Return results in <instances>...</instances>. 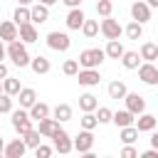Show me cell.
Wrapping results in <instances>:
<instances>
[{"label": "cell", "mask_w": 158, "mask_h": 158, "mask_svg": "<svg viewBox=\"0 0 158 158\" xmlns=\"http://www.w3.org/2000/svg\"><path fill=\"white\" fill-rule=\"evenodd\" d=\"M7 57L12 59V64L15 67H30V52H27V44L22 42V40H12V42H7Z\"/></svg>", "instance_id": "1"}, {"label": "cell", "mask_w": 158, "mask_h": 158, "mask_svg": "<svg viewBox=\"0 0 158 158\" xmlns=\"http://www.w3.org/2000/svg\"><path fill=\"white\" fill-rule=\"evenodd\" d=\"M77 59H79V67H84V69H99L101 62L106 59V49H101V47H91V49L79 52Z\"/></svg>", "instance_id": "2"}, {"label": "cell", "mask_w": 158, "mask_h": 158, "mask_svg": "<svg viewBox=\"0 0 158 158\" xmlns=\"http://www.w3.org/2000/svg\"><path fill=\"white\" fill-rule=\"evenodd\" d=\"M10 123H12V128H15L20 136H22V133H27L30 128H35V126H32V116H30V111H27V109H22V106H20L17 111L12 109V118H10Z\"/></svg>", "instance_id": "3"}, {"label": "cell", "mask_w": 158, "mask_h": 158, "mask_svg": "<svg viewBox=\"0 0 158 158\" xmlns=\"http://www.w3.org/2000/svg\"><path fill=\"white\" fill-rule=\"evenodd\" d=\"M52 146H54V151H57V153L67 156V153H72V151H74V138H72V136L59 126V128H57V133L52 136Z\"/></svg>", "instance_id": "4"}, {"label": "cell", "mask_w": 158, "mask_h": 158, "mask_svg": "<svg viewBox=\"0 0 158 158\" xmlns=\"http://www.w3.org/2000/svg\"><path fill=\"white\" fill-rule=\"evenodd\" d=\"M47 47H49V49H54V52H67V49L72 47V40H69V35H67V32L54 30V32H49V35H47Z\"/></svg>", "instance_id": "5"}, {"label": "cell", "mask_w": 158, "mask_h": 158, "mask_svg": "<svg viewBox=\"0 0 158 158\" xmlns=\"http://www.w3.org/2000/svg\"><path fill=\"white\" fill-rule=\"evenodd\" d=\"M138 79L146 86H156L158 84V64L156 62H141L138 67Z\"/></svg>", "instance_id": "6"}, {"label": "cell", "mask_w": 158, "mask_h": 158, "mask_svg": "<svg viewBox=\"0 0 158 158\" xmlns=\"http://www.w3.org/2000/svg\"><path fill=\"white\" fill-rule=\"evenodd\" d=\"M91 148H94V133H91L89 128H81V131L77 133V138H74V151L86 156Z\"/></svg>", "instance_id": "7"}, {"label": "cell", "mask_w": 158, "mask_h": 158, "mask_svg": "<svg viewBox=\"0 0 158 158\" xmlns=\"http://www.w3.org/2000/svg\"><path fill=\"white\" fill-rule=\"evenodd\" d=\"M101 35H104L106 40H118V37L123 35V27L118 25V20H114V17L109 15V17L101 20Z\"/></svg>", "instance_id": "8"}, {"label": "cell", "mask_w": 158, "mask_h": 158, "mask_svg": "<svg viewBox=\"0 0 158 158\" xmlns=\"http://www.w3.org/2000/svg\"><path fill=\"white\" fill-rule=\"evenodd\" d=\"M131 17H133L136 22L146 25V22L151 20V5H148L146 0H136V2L131 5Z\"/></svg>", "instance_id": "9"}, {"label": "cell", "mask_w": 158, "mask_h": 158, "mask_svg": "<svg viewBox=\"0 0 158 158\" xmlns=\"http://www.w3.org/2000/svg\"><path fill=\"white\" fill-rule=\"evenodd\" d=\"M123 104H126V109L131 111V114H143L146 111V99L141 96V94H136V91H128L126 96H123Z\"/></svg>", "instance_id": "10"}, {"label": "cell", "mask_w": 158, "mask_h": 158, "mask_svg": "<svg viewBox=\"0 0 158 158\" xmlns=\"http://www.w3.org/2000/svg\"><path fill=\"white\" fill-rule=\"evenodd\" d=\"M0 40H2V42L20 40V27H17L15 20H2V22H0Z\"/></svg>", "instance_id": "11"}, {"label": "cell", "mask_w": 158, "mask_h": 158, "mask_svg": "<svg viewBox=\"0 0 158 158\" xmlns=\"http://www.w3.org/2000/svg\"><path fill=\"white\" fill-rule=\"evenodd\" d=\"M84 20H86V15H84V10L81 7H69V12H67V30H81V25H84Z\"/></svg>", "instance_id": "12"}, {"label": "cell", "mask_w": 158, "mask_h": 158, "mask_svg": "<svg viewBox=\"0 0 158 158\" xmlns=\"http://www.w3.org/2000/svg\"><path fill=\"white\" fill-rule=\"evenodd\" d=\"M77 79H79V86H96L101 81V74H99V69H84L81 67Z\"/></svg>", "instance_id": "13"}, {"label": "cell", "mask_w": 158, "mask_h": 158, "mask_svg": "<svg viewBox=\"0 0 158 158\" xmlns=\"http://www.w3.org/2000/svg\"><path fill=\"white\" fill-rule=\"evenodd\" d=\"M25 151H27V143L22 141V138H15V141H10V143H5V158H22L25 156Z\"/></svg>", "instance_id": "14"}, {"label": "cell", "mask_w": 158, "mask_h": 158, "mask_svg": "<svg viewBox=\"0 0 158 158\" xmlns=\"http://www.w3.org/2000/svg\"><path fill=\"white\" fill-rule=\"evenodd\" d=\"M30 12H32V22H35V25H44V22L49 20V5H44V2L30 5Z\"/></svg>", "instance_id": "15"}, {"label": "cell", "mask_w": 158, "mask_h": 158, "mask_svg": "<svg viewBox=\"0 0 158 158\" xmlns=\"http://www.w3.org/2000/svg\"><path fill=\"white\" fill-rule=\"evenodd\" d=\"M57 128H59V121H57L54 116H47V118L37 121V131H40L44 138H52V136L57 133Z\"/></svg>", "instance_id": "16"}, {"label": "cell", "mask_w": 158, "mask_h": 158, "mask_svg": "<svg viewBox=\"0 0 158 158\" xmlns=\"http://www.w3.org/2000/svg\"><path fill=\"white\" fill-rule=\"evenodd\" d=\"M156 123H158V118L153 116V114H138V118H136V128L141 131V133H151L153 128H156Z\"/></svg>", "instance_id": "17"}, {"label": "cell", "mask_w": 158, "mask_h": 158, "mask_svg": "<svg viewBox=\"0 0 158 158\" xmlns=\"http://www.w3.org/2000/svg\"><path fill=\"white\" fill-rule=\"evenodd\" d=\"M111 123H116L118 128H123V126H131V123H136V114H131L128 109L114 111V118H111Z\"/></svg>", "instance_id": "18"}, {"label": "cell", "mask_w": 158, "mask_h": 158, "mask_svg": "<svg viewBox=\"0 0 158 158\" xmlns=\"http://www.w3.org/2000/svg\"><path fill=\"white\" fill-rule=\"evenodd\" d=\"M17 27H20V40L25 44L37 42V27H35V22H25V25H17Z\"/></svg>", "instance_id": "19"}, {"label": "cell", "mask_w": 158, "mask_h": 158, "mask_svg": "<svg viewBox=\"0 0 158 158\" xmlns=\"http://www.w3.org/2000/svg\"><path fill=\"white\" fill-rule=\"evenodd\" d=\"M17 101H20V106H22V109H30V106L37 101V91H35L32 86H22V89H20V94H17Z\"/></svg>", "instance_id": "20"}, {"label": "cell", "mask_w": 158, "mask_h": 158, "mask_svg": "<svg viewBox=\"0 0 158 158\" xmlns=\"http://www.w3.org/2000/svg\"><path fill=\"white\" fill-rule=\"evenodd\" d=\"M27 111H30L32 121H42V118H47V116L52 114V109H49V106H47L44 101H35V104H32V106H30Z\"/></svg>", "instance_id": "21"}, {"label": "cell", "mask_w": 158, "mask_h": 158, "mask_svg": "<svg viewBox=\"0 0 158 158\" xmlns=\"http://www.w3.org/2000/svg\"><path fill=\"white\" fill-rule=\"evenodd\" d=\"M104 49H106V57H109V59H121L123 52H126L123 44H121V40H109Z\"/></svg>", "instance_id": "22"}, {"label": "cell", "mask_w": 158, "mask_h": 158, "mask_svg": "<svg viewBox=\"0 0 158 158\" xmlns=\"http://www.w3.org/2000/svg\"><path fill=\"white\" fill-rule=\"evenodd\" d=\"M30 67H32V72H35V74H47V72L52 69L49 59H47V57H42V54L32 57V59H30Z\"/></svg>", "instance_id": "23"}, {"label": "cell", "mask_w": 158, "mask_h": 158, "mask_svg": "<svg viewBox=\"0 0 158 158\" xmlns=\"http://www.w3.org/2000/svg\"><path fill=\"white\" fill-rule=\"evenodd\" d=\"M106 91H109V99H116V101H118V99H123V96L128 94V86L116 79V81H111V84L106 86Z\"/></svg>", "instance_id": "24"}, {"label": "cell", "mask_w": 158, "mask_h": 158, "mask_svg": "<svg viewBox=\"0 0 158 158\" xmlns=\"http://www.w3.org/2000/svg\"><path fill=\"white\" fill-rule=\"evenodd\" d=\"M138 54H141L143 62H156V59H158V44H156V42H143Z\"/></svg>", "instance_id": "25"}, {"label": "cell", "mask_w": 158, "mask_h": 158, "mask_svg": "<svg viewBox=\"0 0 158 158\" xmlns=\"http://www.w3.org/2000/svg\"><path fill=\"white\" fill-rule=\"evenodd\" d=\"M72 114H74V111H72V106H69V104H57V106L52 109V116H54L59 123L72 121Z\"/></svg>", "instance_id": "26"}, {"label": "cell", "mask_w": 158, "mask_h": 158, "mask_svg": "<svg viewBox=\"0 0 158 158\" xmlns=\"http://www.w3.org/2000/svg\"><path fill=\"white\" fill-rule=\"evenodd\" d=\"M12 20L17 25H25V22H32V12H30V5H17L15 12H12Z\"/></svg>", "instance_id": "27"}, {"label": "cell", "mask_w": 158, "mask_h": 158, "mask_svg": "<svg viewBox=\"0 0 158 158\" xmlns=\"http://www.w3.org/2000/svg\"><path fill=\"white\" fill-rule=\"evenodd\" d=\"M79 109H81V111H96V109H99V99L86 91V94L79 96Z\"/></svg>", "instance_id": "28"}, {"label": "cell", "mask_w": 158, "mask_h": 158, "mask_svg": "<svg viewBox=\"0 0 158 158\" xmlns=\"http://www.w3.org/2000/svg\"><path fill=\"white\" fill-rule=\"evenodd\" d=\"M138 128H136V123H131V126H123L121 131H118V138L123 141V143H136L138 141Z\"/></svg>", "instance_id": "29"}, {"label": "cell", "mask_w": 158, "mask_h": 158, "mask_svg": "<svg viewBox=\"0 0 158 158\" xmlns=\"http://www.w3.org/2000/svg\"><path fill=\"white\" fill-rule=\"evenodd\" d=\"M99 32H101V22H99V20H84V25H81V35H84V37L91 40V37H96Z\"/></svg>", "instance_id": "30"}, {"label": "cell", "mask_w": 158, "mask_h": 158, "mask_svg": "<svg viewBox=\"0 0 158 158\" xmlns=\"http://www.w3.org/2000/svg\"><path fill=\"white\" fill-rule=\"evenodd\" d=\"M121 64H123V69H138L141 67V54L138 52H123Z\"/></svg>", "instance_id": "31"}, {"label": "cell", "mask_w": 158, "mask_h": 158, "mask_svg": "<svg viewBox=\"0 0 158 158\" xmlns=\"http://www.w3.org/2000/svg\"><path fill=\"white\" fill-rule=\"evenodd\" d=\"M20 89H22V86H20V79H15V77H10V74L2 79V91H5V94L17 96V94H20Z\"/></svg>", "instance_id": "32"}, {"label": "cell", "mask_w": 158, "mask_h": 158, "mask_svg": "<svg viewBox=\"0 0 158 158\" xmlns=\"http://www.w3.org/2000/svg\"><path fill=\"white\" fill-rule=\"evenodd\" d=\"M123 35H126L128 40H141V37H143V25H141V22H136V20H131V22L126 25Z\"/></svg>", "instance_id": "33"}, {"label": "cell", "mask_w": 158, "mask_h": 158, "mask_svg": "<svg viewBox=\"0 0 158 158\" xmlns=\"http://www.w3.org/2000/svg\"><path fill=\"white\" fill-rule=\"evenodd\" d=\"M42 138H44V136H42L37 128H30L27 133H22V141L27 143V148H37V146L42 143Z\"/></svg>", "instance_id": "34"}, {"label": "cell", "mask_w": 158, "mask_h": 158, "mask_svg": "<svg viewBox=\"0 0 158 158\" xmlns=\"http://www.w3.org/2000/svg\"><path fill=\"white\" fill-rule=\"evenodd\" d=\"M79 126H81V128H89V131H94V128L99 126V118H96V114H94V111H84V114H81V118H79Z\"/></svg>", "instance_id": "35"}, {"label": "cell", "mask_w": 158, "mask_h": 158, "mask_svg": "<svg viewBox=\"0 0 158 158\" xmlns=\"http://www.w3.org/2000/svg\"><path fill=\"white\" fill-rule=\"evenodd\" d=\"M62 72H64L67 77H77V74H79V59H67V62L62 64Z\"/></svg>", "instance_id": "36"}, {"label": "cell", "mask_w": 158, "mask_h": 158, "mask_svg": "<svg viewBox=\"0 0 158 158\" xmlns=\"http://www.w3.org/2000/svg\"><path fill=\"white\" fill-rule=\"evenodd\" d=\"M111 12H114V2H111V0H99V2H96V15L109 17Z\"/></svg>", "instance_id": "37"}, {"label": "cell", "mask_w": 158, "mask_h": 158, "mask_svg": "<svg viewBox=\"0 0 158 158\" xmlns=\"http://www.w3.org/2000/svg\"><path fill=\"white\" fill-rule=\"evenodd\" d=\"M96 118H99V123H111L114 111H111L109 106H99V109H96Z\"/></svg>", "instance_id": "38"}, {"label": "cell", "mask_w": 158, "mask_h": 158, "mask_svg": "<svg viewBox=\"0 0 158 158\" xmlns=\"http://www.w3.org/2000/svg\"><path fill=\"white\" fill-rule=\"evenodd\" d=\"M0 114H12V96L10 94H0Z\"/></svg>", "instance_id": "39"}, {"label": "cell", "mask_w": 158, "mask_h": 158, "mask_svg": "<svg viewBox=\"0 0 158 158\" xmlns=\"http://www.w3.org/2000/svg\"><path fill=\"white\" fill-rule=\"evenodd\" d=\"M52 153H54V146H44V143H40V146L35 148V156H37V158H49Z\"/></svg>", "instance_id": "40"}, {"label": "cell", "mask_w": 158, "mask_h": 158, "mask_svg": "<svg viewBox=\"0 0 158 158\" xmlns=\"http://www.w3.org/2000/svg\"><path fill=\"white\" fill-rule=\"evenodd\" d=\"M141 153L133 148V143H123V148H121V158H138Z\"/></svg>", "instance_id": "41"}, {"label": "cell", "mask_w": 158, "mask_h": 158, "mask_svg": "<svg viewBox=\"0 0 158 158\" xmlns=\"http://www.w3.org/2000/svg\"><path fill=\"white\" fill-rule=\"evenodd\" d=\"M141 158H158V148H153V146H151L148 151H143V153H141Z\"/></svg>", "instance_id": "42"}, {"label": "cell", "mask_w": 158, "mask_h": 158, "mask_svg": "<svg viewBox=\"0 0 158 158\" xmlns=\"http://www.w3.org/2000/svg\"><path fill=\"white\" fill-rule=\"evenodd\" d=\"M67 7H81V0H62Z\"/></svg>", "instance_id": "43"}, {"label": "cell", "mask_w": 158, "mask_h": 158, "mask_svg": "<svg viewBox=\"0 0 158 158\" xmlns=\"http://www.w3.org/2000/svg\"><path fill=\"white\" fill-rule=\"evenodd\" d=\"M151 146H153V148H158V131H156V128L151 131Z\"/></svg>", "instance_id": "44"}, {"label": "cell", "mask_w": 158, "mask_h": 158, "mask_svg": "<svg viewBox=\"0 0 158 158\" xmlns=\"http://www.w3.org/2000/svg\"><path fill=\"white\" fill-rule=\"evenodd\" d=\"M7 74H10V72H7V64H5V62H0V79H5Z\"/></svg>", "instance_id": "45"}, {"label": "cell", "mask_w": 158, "mask_h": 158, "mask_svg": "<svg viewBox=\"0 0 158 158\" xmlns=\"http://www.w3.org/2000/svg\"><path fill=\"white\" fill-rule=\"evenodd\" d=\"M5 57H7V47H5V44H2V40H0V62H2Z\"/></svg>", "instance_id": "46"}, {"label": "cell", "mask_w": 158, "mask_h": 158, "mask_svg": "<svg viewBox=\"0 0 158 158\" xmlns=\"http://www.w3.org/2000/svg\"><path fill=\"white\" fill-rule=\"evenodd\" d=\"M35 2H44V5H54V2H59V0H35Z\"/></svg>", "instance_id": "47"}, {"label": "cell", "mask_w": 158, "mask_h": 158, "mask_svg": "<svg viewBox=\"0 0 158 158\" xmlns=\"http://www.w3.org/2000/svg\"><path fill=\"white\" fill-rule=\"evenodd\" d=\"M35 0H17V5H32Z\"/></svg>", "instance_id": "48"}, {"label": "cell", "mask_w": 158, "mask_h": 158, "mask_svg": "<svg viewBox=\"0 0 158 158\" xmlns=\"http://www.w3.org/2000/svg\"><path fill=\"white\" fill-rule=\"evenodd\" d=\"M5 153V141H2V136H0V156Z\"/></svg>", "instance_id": "49"}, {"label": "cell", "mask_w": 158, "mask_h": 158, "mask_svg": "<svg viewBox=\"0 0 158 158\" xmlns=\"http://www.w3.org/2000/svg\"><path fill=\"white\" fill-rule=\"evenodd\" d=\"M146 2H148L151 7H158V0H146Z\"/></svg>", "instance_id": "50"}, {"label": "cell", "mask_w": 158, "mask_h": 158, "mask_svg": "<svg viewBox=\"0 0 158 158\" xmlns=\"http://www.w3.org/2000/svg\"><path fill=\"white\" fill-rule=\"evenodd\" d=\"M0 94H2V79H0Z\"/></svg>", "instance_id": "51"}, {"label": "cell", "mask_w": 158, "mask_h": 158, "mask_svg": "<svg viewBox=\"0 0 158 158\" xmlns=\"http://www.w3.org/2000/svg\"><path fill=\"white\" fill-rule=\"evenodd\" d=\"M156 62H158V59H156Z\"/></svg>", "instance_id": "52"}]
</instances>
